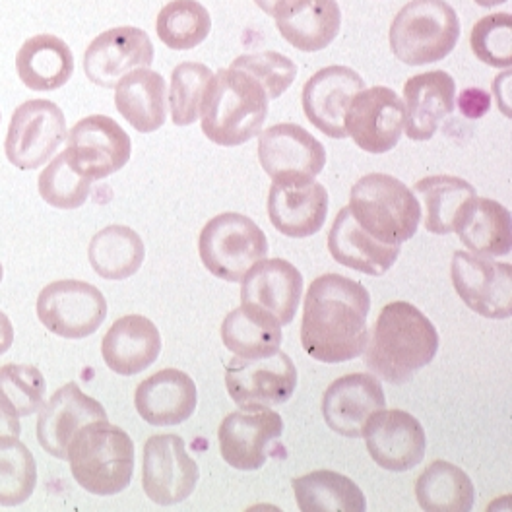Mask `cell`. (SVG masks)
Here are the masks:
<instances>
[{
	"instance_id": "obj_1",
	"label": "cell",
	"mask_w": 512,
	"mask_h": 512,
	"mask_svg": "<svg viewBox=\"0 0 512 512\" xmlns=\"http://www.w3.org/2000/svg\"><path fill=\"white\" fill-rule=\"evenodd\" d=\"M371 295L342 274L319 276L305 295L301 344L320 363H346L363 355L369 340Z\"/></svg>"
},
{
	"instance_id": "obj_2",
	"label": "cell",
	"mask_w": 512,
	"mask_h": 512,
	"mask_svg": "<svg viewBox=\"0 0 512 512\" xmlns=\"http://www.w3.org/2000/svg\"><path fill=\"white\" fill-rule=\"evenodd\" d=\"M439 352V332L416 305H384L367 340L365 361L371 373L390 384H404L427 367Z\"/></svg>"
},
{
	"instance_id": "obj_3",
	"label": "cell",
	"mask_w": 512,
	"mask_h": 512,
	"mask_svg": "<svg viewBox=\"0 0 512 512\" xmlns=\"http://www.w3.org/2000/svg\"><path fill=\"white\" fill-rule=\"evenodd\" d=\"M270 99L253 76L239 68H222L212 74L202 107L204 136L225 148L241 146L260 134L268 117Z\"/></svg>"
},
{
	"instance_id": "obj_4",
	"label": "cell",
	"mask_w": 512,
	"mask_h": 512,
	"mask_svg": "<svg viewBox=\"0 0 512 512\" xmlns=\"http://www.w3.org/2000/svg\"><path fill=\"white\" fill-rule=\"evenodd\" d=\"M70 472L88 493L111 497L125 491L134 474V443L127 431L105 421L84 425L68 445Z\"/></svg>"
},
{
	"instance_id": "obj_5",
	"label": "cell",
	"mask_w": 512,
	"mask_h": 512,
	"mask_svg": "<svg viewBox=\"0 0 512 512\" xmlns=\"http://www.w3.org/2000/svg\"><path fill=\"white\" fill-rule=\"evenodd\" d=\"M348 208L359 227L386 245L410 241L423 216L414 191L386 173L361 177L352 187Z\"/></svg>"
},
{
	"instance_id": "obj_6",
	"label": "cell",
	"mask_w": 512,
	"mask_h": 512,
	"mask_svg": "<svg viewBox=\"0 0 512 512\" xmlns=\"http://www.w3.org/2000/svg\"><path fill=\"white\" fill-rule=\"evenodd\" d=\"M388 37L400 63H439L454 51L460 39V20L445 0H412L394 16Z\"/></svg>"
},
{
	"instance_id": "obj_7",
	"label": "cell",
	"mask_w": 512,
	"mask_h": 512,
	"mask_svg": "<svg viewBox=\"0 0 512 512\" xmlns=\"http://www.w3.org/2000/svg\"><path fill=\"white\" fill-rule=\"evenodd\" d=\"M198 253L212 276L237 284L256 262L266 258L268 239L251 218L225 212L200 231Z\"/></svg>"
},
{
	"instance_id": "obj_8",
	"label": "cell",
	"mask_w": 512,
	"mask_h": 512,
	"mask_svg": "<svg viewBox=\"0 0 512 512\" xmlns=\"http://www.w3.org/2000/svg\"><path fill=\"white\" fill-rule=\"evenodd\" d=\"M225 386L243 412H260L286 404L297 388V367L288 353L258 359L233 357L225 369Z\"/></svg>"
},
{
	"instance_id": "obj_9",
	"label": "cell",
	"mask_w": 512,
	"mask_h": 512,
	"mask_svg": "<svg viewBox=\"0 0 512 512\" xmlns=\"http://www.w3.org/2000/svg\"><path fill=\"white\" fill-rule=\"evenodd\" d=\"M64 140L66 119L63 109L49 99H32L14 111L4 152L14 167L32 171L55 156Z\"/></svg>"
},
{
	"instance_id": "obj_10",
	"label": "cell",
	"mask_w": 512,
	"mask_h": 512,
	"mask_svg": "<svg viewBox=\"0 0 512 512\" xmlns=\"http://www.w3.org/2000/svg\"><path fill=\"white\" fill-rule=\"evenodd\" d=\"M37 319L66 340H82L96 334L107 319L103 293L82 280H59L41 289L37 297Z\"/></svg>"
},
{
	"instance_id": "obj_11",
	"label": "cell",
	"mask_w": 512,
	"mask_h": 512,
	"mask_svg": "<svg viewBox=\"0 0 512 512\" xmlns=\"http://www.w3.org/2000/svg\"><path fill=\"white\" fill-rule=\"evenodd\" d=\"M132 154L127 130L107 115H90L78 121L66 138L68 165L90 181L121 171Z\"/></svg>"
},
{
	"instance_id": "obj_12",
	"label": "cell",
	"mask_w": 512,
	"mask_h": 512,
	"mask_svg": "<svg viewBox=\"0 0 512 512\" xmlns=\"http://www.w3.org/2000/svg\"><path fill=\"white\" fill-rule=\"evenodd\" d=\"M258 161L274 183H309L322 173L326 150L309 130L280 123L260 132Z\"/></svg>"
},
{
	"instance_id": "obj_13",
	"label": "cell",
	"mask_w": 512,
	"mask_h": 512,
	"mask_svg": "<svg viewBox=\"0 0 512 512\" xmlns=\"http://www.w3.org/2000/svg\"><path fill=\"white\" fill-rule=\"evenodd\" d=\"M450 278L458 297L481 317L505 320L512 317V266L489 256L456 251Z\"/></svg>"
},
{
	"instance_id": "obj_14",
	"label": "cell",
	"mask_w": 512,
	"mask_h": 512,
	"mask_svg": "<svg viewBox=\"0 0 512 512\" xmlns=\"http://www.w3.org/2000/svg\"><path fill=\"white\" fill-rule=\"evenodd\" d=\"M200 480L198 464L179 435H154L142 454V487L150 501L173 507L187 501Z\"/></svg>"
},
{
	"instance_id": "obj_15",
	"label": "cell",
	"mask_w": 512,
	"mask_h": 512,
	"mask_svg": "<svg viewBox=\"0 0 512 512\" xmlns=\"http://www.w3.org/2000/svg\"><path fill=\"white\" fill-rule=\"evenodd\" d=\"M404 125V101L386 86L361 90L353 97L344 117V127L353 142L363 152L377 156L398 146Z\"/></svg>"
},
{
	"instance_id": "obj_16",
	"label": "cell",
	"mask_w": 512,
	"mask_h": 512,
	"mask_svg": "<svg viewBox=\"0 0 512 512\" xmlns=\"http://www.w3.org/2000/svg\"><path fill=\"white\" fill-rule=\"evenodd\" d=\"M361 437L371 458L388 472L414 470L425 458V429L417 417L404 410L375 412L367 419Z\"/></svg>"
},
{
	"instance_id": "obj_17",
	"label": "cell",
	"mask_w": 512,
	"mask_h": 512,
	"mask_svg": "<svg viewBox=\"0 0 512 512\" xmlns=\"http://www.w3.org/2000/svg\"><path fill=\"white\" fill-rule=\"evenodd\" d=\"M365 90L363 78L350 66L332 64L315 72L303 88V111L313 127L330 138H346V111L353 97Z\"/></svg>"
},
{
	"instance_id": "obj_18",
	"label": "cell",
	"mask_w": 512,
	"mask_h": 512,
	"mask_svg": "<svg viewBox=\"0 0 512 512\" xmlns=\"http://www.w3.org/2000/svg\"><path fill=\"white\" fill-rule=\"evenodd\" d=\"M156 51L150 35L132 26H121L97 35L84 53V72L101 88H115L134 68L154 63Z\"/></svg>"
},
{
	"instance_id": "obj_19",
	"label": "cell",
	"mask_w": 512,
	"mask_h": 512,
	"mask_svg": "<svg viewBox=\"0 0 512 512\" xmlns=\"http://www.w3.org/2000/svg\"><path fill=\"white\" fill-rule=\"evenodd\" d=\"M241 305L258 309L280 326L295 319L303 299V274L284 258L260 260L241 280Z\"/></svg>"
},
{
	"instance_id": "obj_20",
	"label": "cell",
	"mask_w": 512,
	"mask_h": 512,
	"mask_svg": "<svg viewBox=\"0 0 512 512\" xmlns=\"http://www.w3.org/2000/svg\"><path fill=\"white\" fill-rule=\"evenodd\" d=\"M284 433V419L272 410L233 412L220 423L218 441L227 466L241 472H255L268 460L270 443Z\"/></svg>"
},
{
	"instance_id": "obj_21",
	"label": "cell",
	"mask_w": 512,
	"mask_h": 512,
	"mask_svg": "<svg viewBox=\"0 0 512 512\" xmlns=\"http://www.w3.org/2000/svg\"><path fill=\"white\" fill-rule=\"evenodd\" d=\"M107 412L96 398L82 392L76 383L64 384L49 402L41 406L37 419V441L43 450L59 460H66L68 445L88 423L105 421Z\"/></svg>"
},
{
	"instance_id": "obj_22",
	"label": "cell",
	"mask_w": 512,
	"mask_h": 512,
	"mask_svg": "<svg viewBox=\"0 0 512 512\" xmlns=\"http://www.w3.org/2000/svg\"><path fill=\"white\" fill-rule=\"evenodd\" d=\"M386 406L379 377L352 373L336 379L322 396V417L326 425L348 439L361 437L367 419Z\"/></svg>"
},
{
	"instance_id": "obj_23",
	"label": "cell",
	"mask_w": 512,
	"mask_h": 512,
	"mask_svg": "<svg viewBox=\"0 0 512 512\" xmlns=\"http://www.w3.org/2000/svg\"><path fill=\"white\" fill-rule=\"evenodd\" d=\"M456 82L445 70H431L412 76L404 84V130L410 140L427 142L439 125L454 111Z\"/></svg>"
},
{
	"instance_id": "obj_24",
	"label": "cell",
	"mask_w": 512,
	"mask_h": 512,
	"mask_svg": "<svg viewBox=\"0 0 512 512\" xmlns=\"http://www.w3.org/2000/svg\"><path fill=\"white\" fill-rule=\"evenodd\" d=\"M328 216V191L317 183H274L268 192V218L286 237L317 235Z\"/></svg>"
},
{
	"instance_id": "obj_25",
	"label": "cell",
	"mask_w": 512,
	"mask_h": 512,
	"mask_svg": "<svg viewBox=\"0 0 512 512\" xmlns=\"http://www.w3.org/2000/svg\"><path fill=\"white\" fill-rule=\"evenodd\" d=\"M196 402V384L179 369H161L138 384L134 394L136 412L156 427L185 423L194 414Z\"/></svg>"
},
{
	"instance_id": "obj_26",
	"label": "cell",
	"mask_w": 512,
	"mask_h": 512,
	"mask_svg": "<svg viewBox=\"0 0 512 512\" xmlns=\"http://www.w3.org/2000/svg\"><path fill=\"white\" fill-rule=\"evenodd\" d=\"M160 353V330L142 315H127L115 320L101 342L105 365L123 377L146 371L158 361Z\"/></svg>"
},
{
	"instance_id": "obj_27",
	"label": "cell",
	"mask_w": 512,
	"mask_h": 512,
	"mask_svg": "<svg viewBox=\"0 0 512 512\" xmlns=\"http://www.w3.org/2000/svg\"><path fill=\"white\" fill-rule=\"evenodd\" d=\"M452 231L474 255L493 258L511 253V212L493 198L478 194L468 198L454 218Z\"/></svg>"
},
{
	"instance_id": "obj_28",
	"label": "cell",
	"mask_w": 512,
	"mask_h": 512,
	"mask_svg": "<svg viewBox=\"0 0 512 512\" xmlns=\"http://www.w3.org/2000/svg\"><path fill=\"white\" fill-rule=\"evenodd\" d=\"M328 251L332 258L355 272L383 276L398 260L400 245H386L353 220L350 208H342L328 233Z\"/></svg>"
},
{
	"instance_id": "obj_29",
	"label": "cell",
	"mask_w": 512,
	"mask_h": 512,
	"mask_svg": "<svg viewBox=\"0 0 512 512\" xmlns=\"http://www.w3.org/2000/svg\"><path fill=\"white\" fill-rule=\"evenodd\" d=\"M274 20L291 47L303 53H317L338 37L342 10L336 0H295Z\"/></svg>"
},
{
	"instance_id": "obj_30",
	"label": "cell",
	"mask_w": 512,
	"mask_h": 512,
	"mask_svg": "<svg viewBox=\"0 0 512 512\" xmlns=\"http://www.w3.org/2000/svg\"><path fill=\"white\" fill-rule=\"evenodd\" d=\"M115 107L142 134L156 132L167 119V86L160 72L134 68L115 86Z\"/></svg>"
},
{
	"instance_id": "obj_31",
	"label": "cell",
	"mask_w": 512,
	"mask_h": 512,
	"mask_svg": "<svg viewBox=\"0 0 512 512\" xmlns=\"http://www.w3.org/2000/svg\"><path fill=\"white\" fill-rule=\"evenodd\" d=\"M18 78L33 92H55L74 72V55L61 37L39 33L30 37L16 55Z\"/></svg>"
},
{
	"instance_id": "obj_32",
	"label": "cell",
	"mask_w": 512,
	"mask_h": 512,
	"mask_svg": "<svg viewBox=\"0 0 512 512\" xmlns=\"http://www.w3.org/2000/svg\"><path fill=\"white\" fill-rule=\"evenodd\" d=\"M88 258L97 276L121 282L140 270L146 258V247L132 227L109 225L92 237Z\"/></svg>"
},
{
	"instance_id": "obj_33",
	"label": "cell",
	"mask_w": 512,
	"mask_h": 512,
	"mask_svg": "<svg viewBox=\"0 0 512 512\" xmlns=\"http://www.w3.org/2000/svg\"><path fill=\"white\" fill-rule=\"evenodd\" d=\"M416 497L423 511L470 512L476 505V487L458 466L435 460L417 478Z\"/></svg>"
},
{
	"instance_id": "obj_34",
	"label": "cell",
	"mask_w": 512,
	"mask_h": 512,
	"mask_svg": "<svg viewBox=\"0 0 512 512\" xmlns=\"http://www.w3.org/2000/svg\"><path fill=\"white\" fill-rule=\"evenodd\" d=\"M297 507L303 512H365L367 501L361 487L332 470L309 472L293 480Z\"/></svg>"
},
{
	"instance_id": "obj_35",
	"label": "cell",
	"mask_w": 512,
	"mask_h": 512,
	"mask_svg": "<svg viewBox=\"0 0 512 512\" xmlns=\"http://www.w3.org/2000/svg\"><path fill=\"white\" fill-rule=\"evenodd\" d=\"M222 340L225 348L237 357L258 359L280 350L282 326L270 315L241 305L222 322Z\"/></svg>"
},
{
	"instance_id": "obj_36",
	"label": "cell",
	"mask_w": 512,
	"mask_h": 512,
	"mask_svg": "<svg viewBox=\"0 0 512 512\" xmlns=\"http://www.w3.org/2000/svg\"><path fill=\"white\" fill-rule=\"evenodd\" d=\"M414 194L425 206V216H421L425 229L433 235H447L452 233L460 206L478 192L462 177L431 175L417 181Z\"/></svg>"
},
{
	"instance_id": "obj_37",
	"label": "cell",
	"mask_w": 512,
	"mask_h": 512,
	"mask_svg": "<svg viewBox=\"0 0 512 512\" xmlns=\"http://www.w3.org/2000/svg\"><path fill=\"white\" fill-rule=\"evenodd\" d=\"M156 32L161 43L173 51H189L206 41L212 32V18L196 0H171L158 14Z\"/></svg>"
},
{
	"instance_id": "obj_38",
	"label": "cell",
	"mask_w": 512,
	"mask_h": 512,
	"mask_svg": "<svg viewBox=\"0 0 512 512\" xmlns=\"http://www.w3.org/2000/svg\"><path fill=\"white\" fill-rule=\"evenodd\" d=\"M37 464L20 437L0 439V507H18L33 495Z\"/></svg>"
},
{
	"instance_id": "obj_39",
	"label": "cell",
	"mask_w": 512,
	"mask_h": 512,
	"mask_svg": "<svg viewBox=\"0 0 512 512\" xmlns=\"http://www.w3.org/2000/svg\"><path fill=\"white\" fill-rule=\"evenodd\" d=\"M212 70L206 64L187 63L177 64L171 74L169 88V111L173 125L189 127L200 117V107L206 86L212 78Z\"/></svg>"
},
{
	"instance_id": "obj_40",
	"label": "cell",
	"mask_w": 512,
	"mask_h": 512,
	"mask_svg": "<svg viewBox=\"0 0 512 512\" xmlns=\"http://www.w3.org/2000/svg\"><path fill=\"white\" fill-rule=\"evenodd\" d=\"M47 383L33 365L8 363L0 367V402L18 417L32 416L45 404Z\"/></svg>"
},
{
	"instance_id": "obj_41",
	"label": "cell",
	"mask_w": 512,
	"mask_h": 512,
	"mask_svg": "<svg viewBox=\"0 0 512 512\" xmlns=\"http://www.w3.org/2000/svg\"><path fill=\"white\" fill-rule=\"evenodd\" d=\"M37 187L41 198L49 206L59 210H76L86 204L92 191V181L76 173L68 165L63 152L45 167V171H41Z\"/></svg>"
},
{
	"instance_id": "obj_42",
	"label": "cell",
	"mask_w": 512,
	"mask_h": 512,
	"mask_svg": "<svg viewBox=\"0 0 512 512\" xmlns=\"http://www.w3.org/2000/svg\"><path fill=\"white\" fill-rule=\"evenodd\" d=\"M470 45L481 63L493 68H511L512 14L497 12L483 16L472 28Z\"/></svg>"
},
{
	"instance_id": "obj_43",
	"label": "cell",
	"mask_w": 512,
	"mask_h": 512,
	"mask_svg": "<svg viewBox=\"0 0 512 512\" xmlns=\"http://www.w3.org/2000/svg\"><path fill=\"white\" fill-rule=\"evenodd\" d=\"M231 66L253 76L266 92L268 99H278L286 94L297 78V64L278 51L241 55Z\"/></svg>"
},
{
	"instance_id": "obj_44",
	"label": "cell",
	"mask_w": 512,
	"mask_h": 512,
	"mask_svg": "<svg viewBox=\"0 0 512 512\" xmlns=\"http://www.w3.org/2000/svg\"><path fill=\"white\" fill-rule=\"evenodd\" d=\"M491 107V96L480 88H466L458 96V109L466 119H481Z\"/></svg>"
},
{
	"instance_id": "obj_45",
	"label": "cell",
	"mask_w": 512,
	"mask_h": 512,
	"mask_svg": "<svg viewBox=\"0 0 512 512\" xmlns=\"http://www.w3.org/2000/svg\"><path fill=\"white\" fill-rule=\"evenodd\" d=\"M22 433V425H20V417L12 414L2 402H0V439H8V437H20Z\"/></svg>"
},
{
	"instance_id": "obj_46",
	"label": "cell",
	"mask_w": 512,
	"mask_h": 512,
	"mask_svg": "<svg viewBox=\"0 0 512 512\" xmlns=\"http://www.w3.org/2000/svg\"><path fill=\"white\" fill-rule=\"evenodd\" d=\"M14 342V326L10 319L0 311V355L8 352Z\"/></svg>"
},
{
	"instance_id": "obj_47",
	"label": "cell",
	"mask_w": 512,
	"mask_h": 512,
	"mask_svg": "<svg viewBox=\"0 0 512 512\" xmlns=\"http://www.w3.org/2000/svg\"><path fill=\"white\" fill-rule=\"evenodd\" d=\"M255 2L256 6H258L264 14L276 18L282 10H286L289 4L295 2V0H255Z\"/></svg>"
},
{
	"instance_id": "obj_48",
	"label": "cell",
	"mask_w": 512,
	"mask_h": 512,
	"mask_svg": "<svg viewBox=\"0 0 512 512\" xmlns=\"http://www.w3.org/2000/svg\"><path fill=\"white\" fill-rule=\"evenodd\" d=\"M481 8H493V6H499V4H505L509 0H474Z\"/></svg>"
},
{
	"instance_id": "obj_49",
	"label": "cell",
	"mask_w": 512,
	"mask_h": 512,
	"mask_svg": "<svg viewBox=\"0 0 512 512\" xmlns=\"http://www.w3.org/2000/svg\"><path fill=\"white\" fill-rule=\"evenodd\" d=\"M2 278H4V268H2V264H0V282H2Z\"/></svg>"
}]
</instances>
